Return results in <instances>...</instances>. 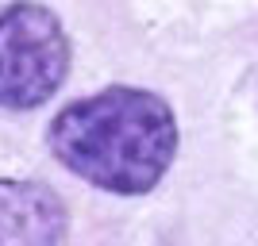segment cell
Instances as JSON below:
<instances>
[{
	"instance_id": "cell-1",
	"label": "cell",
	"mask_w": 258,
	"mask_h": 246,
	"mask_svg": "<svg viewBox=\"0 0 258 246\" xmlns=\"http://www.w3.org/2000/svg\"><path fill=\"white\" fill-rule=\"evenodd\" d=\"M46 142L81 181L116 196H139L151 193L173 166L177 119L158 93L112 85L62 108Z\"/></svg>"
},
{
	"instance_id": "cell-2",
	"label": "cell",
	"mask_w": 258,
	"mask_h": 246,
	"mask_svg": "<svg viewBox=\"0 0 258 246\" xmlns=\"http://www.w3.org/2000/svg\"><path fill=\"white\" fill-rule=\"evenodd\" d=\"M70 73L62 20L39 0H16L0 12V108L27 112L50 100Z\"/></svg>"
},
{
	"instance_id": "cell-3",
	"label": "cell",
	"mask_w": 258,
	"mask_h": 246,
	"mask_svg": "<svg viewBox=\"0 0 258 246\" xmlns=\"http://www.w3.org/2000/svg\"><path fill=\"white\" fill-rule=\"evenodd\" d=\"M66 204L43 181L0 177V246H62Z\"/></svg>"
}]
</instances>
